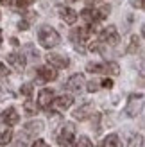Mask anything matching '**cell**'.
<instances>
[{
    "label": "cell",
    "instance_id": "6da1fadb",
    "mask_svg": "<svg viewBox=\"0 0 145 147\" xmlns=\"http://www.w3.org/2000/svg\"><path fill=\"white\" fill-rule=\"evenodd\" d=\"M38 41L43 49H54L56 45H59L61 38L56 29H52L50 25H43L38 31Z\"/></svg>",
    "mask_w": 145,
    "mask_h": 147
},
{
    "label": "cell",
    "instance_id": "7a4b0ae2",
    "mask_svg": "<svg viewBox=\"0 0 145 147\" xmlns=\"http://www.w3.org/2000/svg\"><path fill=\"white\" fill-rule=\"evenodd\" d=\"M91 34H93V32H91L90 27H77V29H74V31L70 32V40L74 41L77 52H81V54L86 52V50H84V45L88 43V40H90Z\"/></svg>",
    "mask_w": 145,
    "mask_h": 147
},
{
    "label": "cell",
    "instance_id": "3957f363",
    "mask_svg": "<svg viewBox=\"0 0 145 147\" xmlns=\"http://www.w3.org/2000/svg\"><path fill=\"white\" fill-rule=\"evenodd\" d=\"M109 5H100V7H86L83 9L81 13V18L84 22H88V24H93V22H100L107 18V14H109Z\"/></svg>",
    "mask_w": 145,
    "mask_h": 147
},
{
    "label": "cell",
    "instance_id": "277c9868",
    "mask_svg": "<svg viewBox=\"0 0 145 147\" xmlns=\"http://www.w3.org/2000/svg\"><path fill=\"white\" fill-rule=\"evenodd\" d=\"M57 144L61 147H74L75 144V126L72 122H64L59 133H57Z\"/></svg>",
    "mask_w": 145,
    "mask_h": 147
},
{
    "label": "cell",
    "instance_id": "5b68a950",
    "mask_svg": "<svg viewBox=\"0 0 145 147\" xmlns=\"http://www.w3.org/2000/svg\"><path fill=\"white\" fill-rule=\"evenodd\" d=\"M142 108H143V95H142V93H133V95H129L127 106H126V115L131 117V119H134V117L142 111Z\"/></svg>",
    "mask_w": 145,
    "mask_h": 147
},
{
    "label": "cell",
    "instance_id": "8992f818",
    "mask_svg": "<svg viewBox=\"0 0 145 147\" xmlns=\"http://www.w3.org/2000/svg\"><path fill=\"white\" fill-rule=\"evenodd\" d=\"M118 41H120V34H118V31H117L115 25H107L106 29L100 31V43L115 47V45H118Z\"/></svg>",
    "mask_w": 145,
    "mask_h": 147
},
{
    "label": "cell",
    "instance_id": "52a82bcc",
    "mask_svg": "<svg viewBox=\"0 0 145 147\" xmlns=\"http://www.w3.org/2000/svg\"><path fill=\"white\" fill-rule=\"evenodd\" d=\"M57 79V70L50 65H45V67H40L36 70V81L38 83H50V81Z\"/></svg>",
    "mask_w": 145,
    "mask_h": 147
},
{
    "label": "cell",
    "instance_id": "ba28073f",
    "mask_svg": "<svg viewBox=\"0 0 145 147\" xmlns=\"http://www.w3.org/2000/svg\"><path fill=\"white\" fill-rule=\"evenodd\" d=\"M52 100H54V90H50V88H43V90L38 93V108H43L47 109L52 106Z\"/></svg>",
    "mask_w": 145,
    "mask_h": 147
},
{
    "label": "cell",
    "instance_id": "9c48e42d",
    "mask_svg": "<svg viewBox=\"0 0 145 147\" xmlns=\"http://www.w3.org/2000/svg\"><path fill=\"white\" fill-rule=\"evenodd\" d=\"M7 63H9L16 72H23L27 61H25V56L21 52H11V54H7Z\"/></svg>",
    "mask_w": 145,
    "mask_h": 147
},
{
    "label": "cell",
    "instance_id": "30bf717a",
    "mask_svg": "<svg viewBox=\"0 0 145 147\" xmlns=\"http://www.w3.org/2000/svg\"><path fill=\"white\" fill-rule=\"evenodd\" d=\"M47 63L50 65V67H54V68H66L68 65H70V59L66 56H63V54H48L47 56Z\"/></svg>",
    "mask_w": 145,
    "mask_h": 147
},
{
    "label": "cell",
    "instance_id": "8fae6325",
    "mask_svg": "<svg viewBox=\"0 0 145 147\" xmlns=\"http://www.w3.org/2000/svg\"><path fill=\"white\" fill-rule=\"evenodd\" d=\"M83 86H84V77H83V74H74L68 81H66V88L70 92H74V93H79L83 90Z\"/></svg>",
    "mask_w": 145,
    "mask_h": 147
},
{
    "label": "cell",
    "instance_id": "7c38bea8",
    "mask_svg": "<svg viewBox=\"0 0 145 147\" xmlns=\"http://www.w3.org/2000/svg\"><path fill=\"white\" fill-rule=\"evenodd\" d=\"M41 131H43L41 120H32V122H27L23 126V133L27 136H38V135H41Z\"/></svg>",
    "mask_w": 145,
    "mask_h": 147
},
{
    "label": "cell",
    "instance_id": "4fadbf2b",
    "mask_svg": "<svg viewBox=\"0 0 145 147\" xmlns=\"http://www.w3.org/2000/svg\"><path fill=\"white\" fill-rule=\"evenodd\" d=\"M57 13H59V16L66 22L68 25L75 24L77 22V13L72 9V7H66V5H59V9H57Z\"/></svg>",
    "mask_w": 145,
    "mask_h": 147
},
{
    "label": "cell",
    "instance_id": "5bb4252c",
    "mask_svg": "<svg viewBox=\"0 0 145 147\" xmlns=\"http://www.w3.org/2000/svg\"><path fill=\"white\" fill-rule=\"evenodd\" d=\"M0 119H2V122L9 124V126H14V124L20 122V115H18V111L14 108H7V109H4V111H2Z\"/></svg>",
    "mask_w": 145,
    "mask_h": 147
},
{
    "label": "cell",
    "instance_id": "9a60e30c",
    "mask_svg": "<svg viewBox=\"0 0 145 147\" xmlns=\"http://www.w3.org/2000/svg\"><path fill=\"white\" fill-rule=\"evenodd\" d=\"M93 113V104H90V102H86V104H83L81 108H77V109H74V119L75 120H86L88 117Z\"/></svg>",
    "mask_w": 145,
    "mask_h": 147
},
{
    "label": "cell",
    "instance_id": "2e32d148",
    "mask_svg": "<svg viewBox=\"0 0 145 147\" xmlns=\"http://www.w3.org/2000/svg\"><path fill=\"white\" fill-rule=\"evenodd\" d=\"M52 104L59 109V111H64V109H68L72 104H74V97H72V95H59L57 99L54 97Z\"/></svg>",
    "mask_w": 145,
    "mask_h": 147
},
{
    "label": "cell",
    "instance_id": "e0dca14e",
    "mask_svg": "<svg viewBox=\"0 0 145 147\" xmlns=\"http://www.w3.org/2000/svg\"><path fill=\"white\" fill-rule=\"evenodd\" d=\"M11 138H13L11 126L5 124V122H2V124H0V145H7L11 142Z\"/></svg>",
    "mask_w": 145,
    "mask_h": 147
},
{
    "label": "cell",
    "instance_id": "ac0fdd59",
    "mask_svg": "<svg viewBox=\"0 0 145 147\" xmlns=\"http://www.w3.org/2000/svg\"><path fill=\"white\" fill-rule=\"evenodd\" d=\"M99 147H122V142H120V138L117 135H107L102 142H100Z\"/></svg>",
    "mask_w": 145,
    "mask_h": 147
},
{
    "label": "cell",
    "instance_id": "d6986e66",
    "mask_svg": "<svg viewBox=\"0 0 145 147\" xmlns=\"http://www.w3.org/2000/svg\"><path fill=\"white\" fill-rule=\"evenodd\" d=\"M86 70L91 74H106V63H88L86 65Z\"/></svg>",
    "mask_w": 145,
    "mask_h": 147
},
{
    "label": "cell",
    "instance_id": "ffe728a7",
    "mask_svg": "<svg viewBox=\"0 0 145 147\" xmlns=\"http://www.w3.org/2000/svg\"><path fill=\"white\" fill-rule=\"evenodd\" d=\"M23 109H25V113H27V115H36L40 108H38V104H36L34 100H31V97H29V99L23 102Z\"/></svg>",
    "mask_w": 145,
    "mask_h": 147
},
{
    "label": "cell",
    "instance_id": "44dd1931",
    "mask_svg": "<svg viewBox=\"0 0 145 147\" xmlns=\"http://www.w3.org/2000/svg\"><path fill=\"white\" fill-rule=\"evenodd\" d=\"M106 74H109V76H118V74H120V67L115 61L106 63Z\"/></svg>",
    "mask_w": 145,
    "mask_h": 147
},
{
    "label": "cell",
    "instance_id": "7402d4cb",
    "mask_svg": "<svg viewBox=\"0 0 145 147\" xmlns=\"http://www.w3.org/2000/svg\"><path fill=\"white\" fill-rule=\"evenodd\" d=\"M138 47H140V40L136 38V36H133V38H131V43H129V47H127V52H129V54H134L136 50H138Z\"/></svg>",
    "mask_w": 145,
    "mask_h": 147
},
{
    "label": "cell",
    "instance_id": "603a6c76",
    "mask_svg": "<svg viewBox=\"0 0 145 147\" xmlns=\"http://www.w3.org/2000/svg\"><path fill=\"white\" fill-rule=\"evenodd\" d=\"M20 92H21V95H25V97L29 99V97L32 95V84H31V83H27V84H21Z\"/></svg>",
    "mask_w": 145,
    "mask_h": 147
},
{
    "label": "cell",
    "instance_id": "cb8c5ba5",
    "mask_svg": "<svg viewBox=\"0 0 145 147\" xmlns=\"http://www.w3.org/2000/svg\"><path fill=\"white\" fill-rule=\"evenodd\" d=\"M75 147H93V144L90 142L88 136H79V140H77V145H75Z\"/></svg>",
    "mask_w": 145,
    "mask_h": 147
},
{
    "label": "cell",
    "instance_id": "d4e9b609",
    "mask_svg": "<svg viewBox=\"0 0 145 147\" xmlns=\"http://www.w3.org/2000/svg\"><path fill=\"white\" fill-rule=\"evenodd\" d=\"M129 147H143V138L138 136H131V142H129Z\"/></svg>",
    "mask_w": 145,
    "mask_h": 147
},
{
    "label": "cell",
    "instance_id": "484cf974",
    "mask_svg": "<svg viewBox=\"0 0 145 147\" xmlns=\"http://www.w3.org/2000/svg\"><path fill=\"white\" fill-rule=\"evenodd\" d=\"M34 2H36V0H16L18 7H29V5H32Z\"/></svg>",
    "mask_w": 145,
    "mask_h": 147
},
{
    "label": "cell",
    "instance_id": "4316f807",
    "mask_svg": "<svg viewBox=\"0 0 145 147\" xmlns=\"http://www.w3.org/2000/svg\"><path fill=\"white\" fill-rule=\"evenodd\" d=\"M86 88H88V92H91V93H93V92H97L100 86H99V83H95V81H91V83H88V86H86Z\"/></svg>",
    "mask_w": 145,
    "mask_h": 147
},
{
    "label": "cell",
    "instance_id": "83f0119b",
    "mask_svg": "<svg viewBox=\"0 0 145 147\" xmlns=\"http://www.w3.org/2000/svg\"><path fill=\"white\" fill-rule=\"evenodd\" d=\"M7 76H9V70H7V67H5L4 63H0V79L7 77Z\"/></svg>",
    "mask_w": 145,
    "mask_h": 147
},
{
    "label": "cell",
    "instance_id": "f1b7e54d",
    "mask_svg": "<svg viewBox=\"0 0 145 147\" xmlns=\"http://www.w3.org/2000/svg\"><path fill=\"white\" fill-rule=\"evenodd\" d=\"M100 86H102V88H107V90H109V88H113V81H111V79H104L102 83H100Z\"/></svg>",
    "mask_w": 145,
    "mask_h": 147
},
{
    "label": "cell",
    "instance_id": "f546056e",
    "mask_svg": "<svg viewBox=\"0 0 145 147\" xmlns=\"http://www.w3.org/2000/svg\"><path fill=\"white\" fill-rule=\"evenodd\" d=\"M18 29H21V31H27V29H29V22H27V20H20Z\"/></svg>",
    "mask_w": 145,
    "mask_h": 147
},
{
    "label": "cell",
    "instance_id": "4dcf8cb0",
    "mask_svg": "<svg viewBox=\"0 0 145 147\" xmlns=\"http://www.w3.org/2000/svg\"><path fill=\"white\" fill-rule=\"evenodd\" d=\"M32 147H50V145H48V144H47L45 140H36Z\"/></svg>",
    "mask_w": 145,
    "mask_h": 147
},
{
    "label": "cell",
    "instance_id": "1f68e13d",
    "mask_svg": "<svg viewBox=\"0 0 145 147\" xmlns=\"http://www.w3.org/2000/svg\"><path fill=\"white\" fill-rule=\"evenodd\" d=\"M11 147H27V145H25L23 142H21V140H20V142H14V144H13Z\"/></svg>",
    "mask_w": 145,
    "mask_h": 147
},
{
    "label": "cell",
    "instance_id": "d6a6232c",
    "mask_svg": "<svg viewBox=\"0 0 145 147\" xmlns=\"http://www.w3.org/2000/svg\"><path fill=\"white\" fill-rule=\"evenodd\" d=\"M0 2H2L4 5H7V4H11V0H0Z\"/></svg>",
    "mask_w": 145,
    "mask_h": 147
},
{
    "label": "cell",
    "instance_id": "836d02e7",
    "mask_svg": "<svg viewBox=\"0 0 145 147\" xmlns=\"http://www.w3.org/2000/svg\"><path fill=\"white\" fill-rule=\"evenodd\" d=\"M0 43H2V31H0Z\"/></svg>",
    "mask_w": 145,
    "mask_h": 147
},
{
    "label": "cell",
    "instance_id": "e575fe53",
    "mask_svg": "<svg viewBox=\"0 0 145 147\" xmlns=\"http://www.w3.org/2000/svg\"><path fill=\"white\" fill-rule=\"evenodd\" d=\"M68 2H77V0H68Z\"/></svg>",
    "mask_w": 145,
    "mask_h": 147
}]
</instances>
